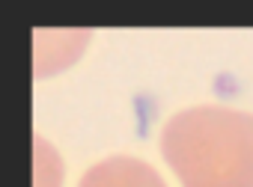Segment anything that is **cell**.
Returning a JSON list of instances; mask_svg holds the SVG:
<instances>
[{"instance_id":"obj_1","label":"cell","mask_w":253,"mask_h":187,"mask_svg":"<svg viewBox=\"0 0 253 187\" xmlns=\"http://www.w3.org/2000/svg\"><path fill=\"white\" fill-rule=\"evenodd\" d=\"M161 154L182 187H253V113L203 104L161 131Z\"/></svg>"},{"instance_id":"obj_2","label":"cell","mask_w":253,"mask_h":187,"mask_svg":"<svg viewBox=\"0 0 253 187\" xmlns=\"http://www.w3.org/2000/svg\"><path fill=\"white\" fill-rule=\"evenodd\" d=\"M78 187H167V184L146 160H137L131 154H116L89 166Z\"/></svg>"},{"instance_id":"obj_3","label":"cell","mask_w":253,"mask_h":187,"mask_svg":"<svg viewBox=\"0 0 253 187\" xmlns=\"http://www.w3.org/2000/svg\"><path fill=\"white\" fill-rule=\"evenodd\" d=\"M89 30H36V77L69 69L89 42Z\"/></svg>"},{"instance_id":"obj_4","label":"cell","mask_w":253,"mask_h":187,"mask_svg":"<svg viewBox=\"0 0 253 187\" xmlns=\"http://www.w3.org/2000/svg\"><path fill=\"white\" fill-rule=\"evenodd\" d=\"M36 187H60L63 184V160L42 134H36Z\"/></svg>"}]
</instances>
